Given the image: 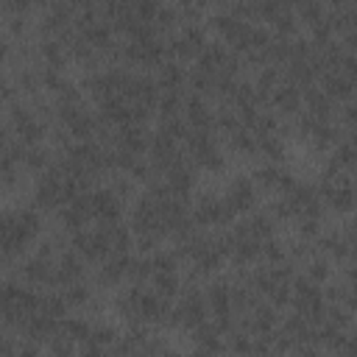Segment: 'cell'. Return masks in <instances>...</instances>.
Returning <instances> with one entry per match:
<instances>
[{
  "mask_svg": "<svg viewBox=\"0 0 357 357\" xmlns=\"http://www.w3.org/2000/svg\"><path fill=\"white\" fill-rule=\"evenodd\" d=\"M42 231V223H39V215L31 212V209H17V212H8L6 215V223H3V245H6V259L22 254Z\"/></svg>",
  "mask_w": 357,
  "mask_h": 357,
  "instance_id": "obj_1",
  "label": "cell"
}]
</instances>
